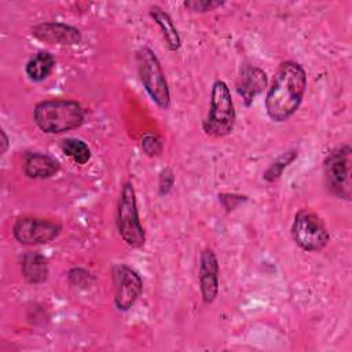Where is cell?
Masks as SVG:
<instances>
[{
  "label": "cell",
  "instance_id": "7c38bea8",
  "mask_svg": "<svg viewBox=\"0 0 352 352\" xmlns=\"http://www.w3.org/2000/svg\"><path fill=\"white\" fill-rule=\"evenodd\" d=\"M267 87V74L260 67L243 66L236 81V91L242 96L245 106H250L254 98Z\"/></svg>",
  "mask_w": 352,
  "mask_h": 352
},
{
  "label": "cell",
  "instance_id": "8992f818",
  "mask_svg": "<svg viewBox=\"0 0 352 352\" xmlns=\"http://www.w3.org/2000/svg\"><path fill=\"white\" fill-rule=\"evenodd\" d=\"M292 236L296 245L305 252H319L330 241V234L323 220L311 209H301L296 213Z\"/></svg>",
  "mask_w": 352,
  "mask_h": 352
},
{
  "label": "cell",
  "instance_id": "3957f363",
  "mask_svg": "<svg viewBox=\"0 0 352 352\" xmlns=\"http://www.w3.org/2000/svg\"><path fill=\"white\" fill-rule=\"evenodd\" d=\"M235 118L236 114L231 91L223 80H216L212 85L209 111L202 128L206 135L221 138L234 129Z\"/></svg>",
  "mask_w": 352,
  "mask_h": 352
},
{
  "label": "cell",
  "instance_id": "7a4b0ae2",
  "mask_svg": "<svg viewBox=\"0 0 352 352\" xmlns=\"http://www.w3.org/2000/svg\"><path fill=\"white\" fill-rule=\"evenodd\" d=\"M33 120L45 133H63L82 124L84 110L74 100L48 99L34 106Z\"/></svg>",
  "mask_w": 352,
  "mask_h": 352
},
{
  "label": "cell",
  "instance_id": "277c9868",
  "mask_svg": "<svg viewBox=\"0 0 352 352\" xmlns=\"http://www.w3.org/2000/svg\"><path fill=\"white\" fill-rule=\"evenodd\" d=\"M136 66L140 81L151 98V100L162 110H166L170 104V92L162 72L161 63L148 47H142L136 52Z\"/></svg>",
  "mask_w": 352,
  "mask_h": 352
},
{
  "label": "cell",
  "instance_id": "30bf717a",
  "mask_svg": "<svg viewBox=\"0 0 352 352\" xmlns=\"http://www.w3.org/2000/svg\"><path fill=\"white\" fill-rule=\"evenodd\" d=\"M198 279L204 302L212 304L219 294V261L210 248L201 252Z\"/></svg>",
  "mask_w": 352,
  "mask_h": 352
},
{
  "label": "cell",
  "instance_id": "cb8c5ba5",
  "mask_svg": "<svg viewBox=\"0 0 352 352\" xmlns=\"http://www.w3.org/2000/svg\"><path fill=\"white\" fill-rule=\"evenodd\" d=\"M0 135H1V153H6L8 148V138L3 129H1Z\"/></svg>",
  "mask_w": 352,
  "mask_h": 352
},
{
  "label": "cell",
  "instance_id": "44dd1931",
  "mask_svg": "<svg viewBox=\"0 0 352 352\" xmlns=\"http://www.w3.org/2000/svg\"><path fill=\"white\" fill-rule=\"evenodd\" d=\"M220 6H223V1H214V0H192V1L184 3V7L194 12L213 11L214 8H217Z\"/></svg>",
  "mask_w": 352,
  "mask_h": 352
},
{
  "label": "cell",
  "instance_id": "8fae6325",
  "mask_svg": "<svg viewBox=\"0 0 352 352\" xmlns=\"http://www.w3.org/2000/svg\"><path fill=\"white\" fill-rule=\"evenodd\" d=\"M32 34L47 44L74 45L81 41V33L77 28L62 22H43L32 28Z\"/></svg>",
  "mask_w": 352,
  "mask_h": 352
},
{
  "label": "cell",
  "instance_id": "d6986e66",
  "mask_svg": "<svg viewBox=\"0 0 352 352\" xmlns=\"http://www.w3.org/2000/svg\"><path fill=\"white\" fill-rule=\"evenodd\" d=\"M140 146H142V150L144 151V154L148 157H157L162 151V143L155 135H150V133L144 135L142 138Z\"/></svg>",
  "mask_w": 352,
  "mask_h": 352
},
{
  "label": "cell",
  "instance_id": "ffe728a7",
  "mask_svg": "<svg viewBox=\"0 0 352 352\" xmlns=\"http://www.w3.org/2000/svg\"><path fill=\"white\" fill-rule=\"evenodd\" d=\"M67 278H69L70 285L78 286V287H87L94 280L92 275L88 271L82 270V268H73V270H70L69 274H67Z\"/></svg>",
  "mask_w": 352,
  "mask_h": 352
},
{
  "label": "cell",
  "instance_id": "6da1fadb",
  "mask_svg": "<svg viewBox=\"0 0 352 352\" xmlns=\"http://www.w3.org/2000/svg\"><path fill=\"white\" fill-rule=\"evenodd\" d=\"M307 88L304 67L293 60L282 62L265 95V110L275 122L290 118L300 107Z\"/></svg>",
  "mask_w": 352,
  "mask_h": 352
},
{
  "label": "cell",
  "instance_id": "603a6c76",
  "mask_svg": "<svg viewBox=\"0 0 352 352\" xmlns=\"http://www.w3.org/2000/svg\"><path fill=\"white\" fill-rule=\"evenodd\" d=\"M219 201L221 202V205H223L227 210H232V209H235L242 201H246V197H241V195H235V194H220V195H219Z\"/></svg>",
  "mask_w": 352,
  "mask_h": 352
},
{
  "label": "cell",
  "instance_id": "ba28073f",
  "mask_svg": "<svg viewBox=\"0 0 352 352\" xmlns=\"http://www.w3.org/2000/svg\"><path fill=\"white\" fill-rule=\"evenodd\" d=\"M60 232V224L48 219L22 216L12 226L14 238L22 245H41L52 241Z\"/></svg>",
  "mask_w": 352,
  "mask_h": 352
},
{
  "label": "cell",
  "instance_id": "e0dca14e",
  "mask_svg": "<svg viewBox=\"0 0 352 352\" xmlns=\"http://www.w3.org/2000/svg\"><path fill=\"white\" fill-rule=\"evenodd\" d=\"M62 151L74 162L84 165L91 160V150L87 143L77 138H67L62 142Z\"/></svg>",
  "mask_w": 352,
  "mask_h": 352
},
{
  "label": "cell",
  "instance_id": "7402d4cb",
  "mask_svg": "<svg viewBox=\"0 0 352 352\" xmlns=\"http://www.w3.org/2000/svg\"><path fill=\"white\" fill-rule=\"evenodd\" d=\"M173 183H175V176H173V172L166 168L164 169L161 173H160V180H158V191L161 195H165L170 191V188L173 187Z\"/></svg>",
  "mask_w": 352,
  "mask_h": 352
},
{
  "label": "cell",
  "instance_id": "9a60e30c",
  "mask_svg": "<svg viewBox=\"0 0 352 352\" xmlns=\"http://www.w3.org/2000/svg\"><path fill=\"white\" fill-rule=\"evenodd\" d=\"M150 15L154 19V22L158 25V28L161 29L166 48L169 51H177L182 45V38H180L179 32H177L172 18L169 16V14L158 6H153V7H150Z\"/></svg>",
  "mask_w": 352,
  "mask_h": 352
},
{
  "label": "cell",
  "instance_id": "4fadbf2b",
  "mask_svg": "<svg viewBox=\"0 0 352 352\" xmlns=\"http://www.w3.org/2000/svg\"><path fill=\"white\" fill-rule=\"evenodd\" d=\"M23 170L32 179H48L59 170V164L48 154L29 153L25 157Z\"/></svg>",
  "mask_w": 352,
  "mask_h": 352
},
{
  "label": "cell",
  "instance_id": "ac0fdd59",
  "mask_svg": "<svg viewBox=\"0 0 352 352\" xmlns=\"http://www.w3.org/2000/svg\"><path fill=\"white\" fill-rule=\"evenodd\" d=\"M296 158H297V151H296V150H289V151L280 154V155L267 168V170L263 173V179L267 180V182H270V183L278 180V179L282 176L283 170H285Z\"/></svg>",
  "mask_w": 352,
  "mask_h": 352
},
{
  "label": "cell",
  "instance_id": "5bb4252c",
  "mask_svg": "<svg viewBox=\"0 0 352 352\" xmlns=\"http://www.w3.org/2000/svg\"><path fill=\"white\" fill-rule=\"evenodd\" d=\"M21 271L23 278L32 285H40L48 278L47 258L38 252L26 253L21 263Z\"/></svg>",
  "mask_w": 352,
  "mask_h": 352
},
{
  "label": "cell",
  "instance_id": "9c48e42d",
  "mask_svg": "<svg viewBox=\"0 0 352 352\" xmlns=\"http://www.w3.org/2000/svg\"><path fill=\"white\" fill-rule=\"evenodd\" d=\"M114 283V304L118 311H128L133 307L143 290L140 275L126 264H117L111 270Z\"/></svg>",
  "mask_w": 352,
  "mask_h": 352
},
{
  "label": "cell",
  "instance_id": "2e32d148",
  "mask_svg": "<svg viewBox=\"0 0 352 352\" xmlns=\"http://www.w3.org/2000/svg\"><path fill=\"white\" fill-rule=\"evenodd\" d=\"M54 67H55L54 56L47 51H41L33 55L28 60L25 66V72L32 81H43L52 73Z\"/></svg>",
  "mask_w": 352,
  "mask_h": 352
},
{
  "label": "cell",
  "instance_id": "52a82bcc",
  "mask_svg": "<svg viewBox=\"0 0 352 352\" xmlns=\"http://www.w3.org/2000/svg\"><path fill=\"white\" fill-rule=\"evenodd\" d=\"M351 147L341 146L331 151L323 162L324 184L333 195L342 199L351 198Z\"/></svg>",
  "mask_w": 352,
  "mask_h": 352
},
{
  "label": "cell",
  "instance_id": "5b68a950",
  "mask_svg": "<svg viewBox=\"0 0 352 352\" xmlns=\"http://www.w3.org/2000/svg\"><path fill=\"white\" fill-rule=\"evenodd\" d=\"M117 228L129 248H142L146 242L144 228L139 219L136 192L131 182L124 183L117 205Z\"/></svg>",
  "mask_w": 352,
  "mask_h": 352
}]
</instances>
